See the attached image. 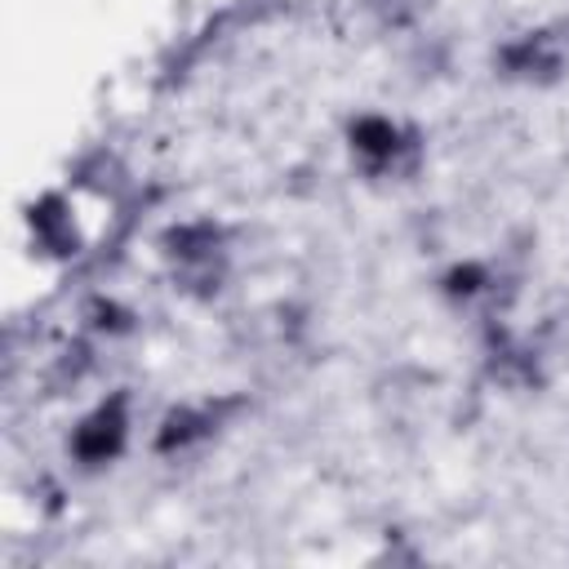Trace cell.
Instances as JSON below:
<instances>
[{
	"label": "cell",
	"instance_id": "1",
	"mask_svg": "<svg viewBox=\"0 0 569 569\" xmlns=\"http://www.w3.org/2000/svg\"><path fill=\"white\" fill-rule=\"evenodd\" d=\"M347 138H351V156H356L369 173H378V178H387V173H409L413 160H418L413 133H409L405 124L387 120V116H360Z\"/></svg>",
	"mask_w": 569,
	"mask_h": 569
},
{
	"label": "cell",
	"instance_id": "2",
	"mask_svg": "<svg viewBox=\"0 0 569 569\" xmlns=\"http://www.w3.org/2000/svg\"><path fill=\"white\" fill-rule=\"evenodd\" d=\"M502 67H507L511 76H525V80L560 76V71L569 67V22L525 31L520 40H511V44L502 49Z\"/></svg>",
	"mask_w": 569,
	"mask_h": 569
},
{
	"label": "cell",
	"instance_id": "3",
	"mask_svg": "<svg viewBox=\"0 0 569 569\" xmlns=\"http://www.w3.org/2000/svg\"><path fill=\"white\" fill-rule=\"evenodd\" d=\"M164 253L182 280H209L222 267V236L204 222H187L164 236Z\"/></svg>",
	"mask_w": 569,
	"mask_h": 569
},
{
	"label": "cell",
	"instance_id": "4",
	"mask_svg": "<svg viewBox=\"0 0 569 569\" xmlns=\"http://www.w3.org/2000/svg\"><path fill=\"white\" fill-rule=\"evenodd\" d=\"M129 436V413H124V400H111V405H98L71 436V453L84 462V467H102L120 453Z\"/></svg>",
	"mask_w": 569,
	"mask_h": 569
},
{
	"label": "cell",
	"instance_id": "5",
	"mask_svg": "<svg viewBox=\"0 0 569 569\" xmlns=\"http://www.w3.org/2000/svg\"><path fill=\"white\" fill-rule=\"evenodd\" d=\"M427 4H431V0H369V9H373L387 27H405V22H413Z\"/></svg>",
	"mask_w": 569,
	"mask_h": 569
}]
</instances>
